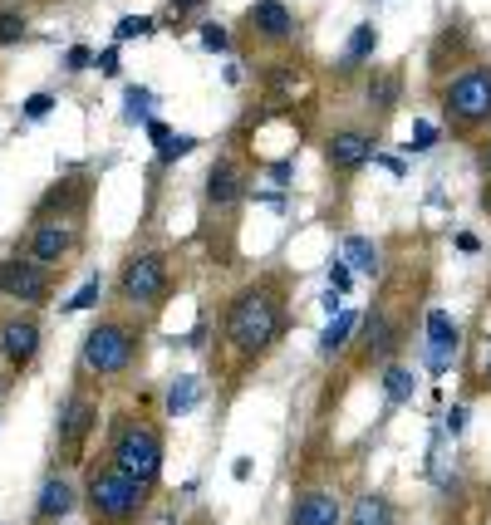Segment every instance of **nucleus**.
I'll use <instances>...</instances> for the list:
<instances>
[{"mask_svg": "<svg viewBox=\"0 0 491 525\" xmlns=\"http://www.w3.org/2000/svg\"><path fill=\"white\" fill-rule=\"evenodd\" d=\"M285 329H290V294L285 275L276 270L241 285L222 310V344L236 368H256L261 358H270L276 344L285 339Z\"/></svg>", "mask_w": 491, "mask_h": 525, "instance_id": "1", "label": "nucleus"}, {"mask_svg": "<svg viewBox=\"0 0 491 525\" xmlns=\"http://www.w3.org/2000/svg\"><path fill=\"white\" fill-rule=\"evenodd\" d=\"M438 114L457 143L491 133V59H472L448 84H438Z\"/></svg>", "mask_w": 491, "mask_h": 525, "instance_id": "2", "label": "nucleus"}, {"mask_svg": "<svg viewBox=\"0 0 491 525\" xmlns=\"http://www.w3.org/2000/svg\"><path fill=\"white\" fill-rule=\"evenodd\" d=\"M148 491L152 486H143L138 476H129L113 462L89 466V482H84V501L94 511V521H104V525H133L148 511Z\"/></svg>", "mask_w": 491, "mask_h": 525, "instance_id": "3", "label": "nucleus"}, {"mask_svg": "<svg viewBox=\"0 0 491 525\" xmlns=\"http://www.w3.org/2000/svg\"><path fill=\"white\" fill-rule=\"evenodd\" d=\"M143 354V334L129 325V319H94L79 344V364L84 373L94 379H118V373H129Z\"/></svg>", "mask_w": 491, "mask_h": 525, "instance_id": "4", "label": "nucleus"}, {"mask_svg": "<svg viewBox=\"0 0 491 525\" xmlns=\"http://www.w3.org/2000/svg\"><path fill=\"white\" fill-rule=\"evenodd\" d=\"M108 462L123 466L129 476H138L143 486H158L162 462H168V447H162V432L148 418H118L113 437H108Z\"/></svg>", "mask_w": 491, "mask_h": 525, "instance_id": "5", "label": "nucleus"}, {"mask_svg": "<svg viewBox=\"0 0 491 525\" xmlns=\"http://www.w3.org/2000/svg\"><path fill=\"white\" fill-rule=\"evenodd\" d=\"M354 344H359V349H354V364H359V368L394 364V358L403 354V344H408V315H403V310H394L388 300H378V305L359 319Z\"/></svg>", "mask_w": 491, "mask_h": 525, "instance_id": "6", "label": "nucleus"}, {"mask_svg": "<svg viewBox=\"0 0 491 525\" xmlns=\"http://www.w3.org/2000/svg\"><path fill=\"white\" fill-rule=\"evenodd\" d=\"M168 290H172V265L162 251H138L118 270V294H123V305H133V310L162 305Z\"/></svg>", "mask_w": 491, "mask_h": 525, "instance_id": "7", "label": "nucleus"}, {"mask_svg": "<svg viewBox=\"0 0 491 525\" xmlns=\"http://www.w3.org/2000/svg\"><path fill=\"white\" fill-rule=\"evenodd\" d=\"M320 153H324V168L334 172V177H354L359 168H369V162L378 158V128L369 133V128H330V133L320 137Z\"/></svg>", "mask_w": 491, "mask_h": 525, "instance_id": "8", "label": "nucleus"}, {"mask_svg": "<svg viewBox=\"0 0 491 525\" xmlns=\"http://www.w3.org/2000/svg\"><path fill=\"white\" fill-rule=\"evenodd\" d=\"M251 192H256V177H251V158H241V153H222L207 168V207L236 211Z\"/></svg>", "mask_w": 491, "mask_h": 525, "instance_id": "9", "label": "nucleus"}, {"mask_svg": "<svg viewBox=\"0 0 491 525\" xmlns=\"http://www.w3.org/2000/svg\"><path fill=\"white\" fill-rule=\"evenodd\" d=\"M241 25H246V35H251L256 44H266V50H285L300 30L295 11H290L285 0H251Z\"/></svg>", "mask_w": 491, "mask_h": 525, "instance_id": "10", "label": "nucleus"}, {"mask_svg": "<svg viewBox=\"0 0 491 525\" xmlns=\"http://www.w3.org/2000/svg\"><path fill=\"white\" fill-rule=\"evenodd\" d=\"M94 427H98V403L89 398V393H69L65 408H59V422H54L59 457H65V462H74V457L84 452V442L94 437Z\"/></svg>", "mask_w": 491, "mask_h": 525, "instance_id": "11", "label": "nucleus"}, {"mask_svg": "<svg viewBox=\"0 0 491 525\" xmlns=\"http://www.w3.org/2000/svg\"><path fill=\"white\" fill-rule=\"evenodd\" d=\"M462 354V325L448 315V310H427L423 315V364L427 373H448Z\"/></svg>", "mask_w": 491, "mask_h": 525, "instance_id": "12", "label": "nucleus"}, {"mask_svg": "<svg viewBox=\"0 0 491 525\" xmlns=\"http://www.w3.org/2000/svg\"><path fill=\"white\" fill-rule=\"evenodd\" d=\"M0 294L20 305H44L50 300V270L30 255H5L0 261Z\"/></svg>", "mask_w": 491, "mask_h": 525, "instance_id": "13", "label": "nucleus"}, {"mask_svg": "<svg viewBox=\"0 0 491 525\" xmlns=\"http://www.w3.org/2000/svg\"><path fill=\"white\" fill-rule=\"evenodd\" d=\"M477 59L472 54V35L462 20H448L438 35H433V50H427V74L438 79V84H448L452 69H467V64Z\"/></svg>", "mask_w": 491, "mask_h": 525, "instance_id": "14", "label": "nucleus"}, {"mask_svg": "<svg viewBox=\"0 0 491 525\" xmlns=\"http://www.w3.org/2000/svg\"><path fill=\"white\" fill-rule=\"evenodd\" d=\"M403 64H374L363 74V108L374 114V123H388L403 108Z\"/></svg>", "mask_w": 491, "mask_h": 525, "instance_id": "15", "label": "nucleus"}, {"mask_svg": "<svg viewBox=\"0 0 491 525\" xmlns=\"http://www.w3.org/2000/svg\"><path fill=\"white\" fill-rule=\"evenodd\" d=\"M69 251H74V226H69L65 216H40L30 226V236H25V255H30V261H40L44 270H50V265H59Z\"/></svg>", "mask_w": 491, "mask_h": 525, "instance_id": "16", "label": "nucleus"}, {"mask_svg": "<svg viewBox=\"0 0 491 525\" xmlns=\"http://www.w3.org/2000/svg\"><path fill=\"white\" fill-rule=\"evenodd\" d=\"M290 525H344V501L330 486H305L290 501Z\"/></svg>", "mask_w": 491, "mask_h": 525, "instance_id": "17", "label": "nucleus"}, {"mask_svg": "<svg viewBox=\"0 0 491 525\" xmlns=\"http://www.w3.org/2000/svg\"><path fill=\"white\" fill-rule=\"evenodd\" d=\"M35 354H40V325L35 319H11L0 325V358L11 368H30Z\"/></svg>", "mask_w": 491, "mask_h": 525, "instance_id": "18", "label": "nucleus"}, {"mask_svg": "<svg viewBox=\"0 0 491 525\" xmlns=\"http://www.w3.org/2000/svg\"><path fill=\"white\" fill-rule=\"evenodd\" d=\"M359 310H349V305H344L339 310V315H330V325H324V334H320V358H324V364H334V358H339L344 354V349H349L354 344V334H359Z\"/></svg>", "mask_w": 491, "mask_h": 525, "instance_id": "19", "label": "nucleus"}, {"mask_svg": "<svg viewBox=\"0 0 491 525\" xmlns=\"http://www.w3.org/2000/svg\"><path fill=\"white\" fill-rule=\"evenodd\" d=\"M417 383H423V379H417V368L398 364V358L378 368V388H384V403H388V408H403V403H413V398H417Z\"/></svg>", "mask_w": 491, "mask_h": 525, "instance_id": "20", "label": "nucleus"}, {"mask_svg": "<svg viewBox=\"0 0 491 525\" xmlns=\"http://www.w3.org/2000/svg\"><path fill=\"white\" fill-rule=\"evenodd\" d=\"M378 54V25L374 20H359L344 40V54H339V74H354L359 64H374Z\"/></svg>", "mask_w": 491, "mask_h": 525, "instance_id": "21", "label": "nucleus"}, {"mask_svg": "<svg viewBox=\"0 0 491 525\" xmlns=\"http://www.w3.org/2000/svg\"><path fill=\"white\" fill-rule=\"evenodd\" d=\"M74 486L65 482V476H50V482L40 486V501H35V515H40V525H54V521H65L69 511H74Z\"/></svg>", "mask_w": 491, "mask_h": 525, "instance_id": "22", "label": "nucleus"}, {"mask_svg": "<svg viewBox=\"0 0 491 525\" xmlns=\"http://www.w3.org/2000/svg\"><path fill=\"white\" fill-rule=\"evenodd\" d=\"M344 525H398V505L388 501L384 491H363L359 501L349 505Z\"/></svg>", "mask_w": 491, "mask_h": 525, "instance_id": "23", "label": "nucleus"}, {"mask_svg": "<svg viewBox=\"0 0 491 525\" xmlns=\"http://www.w3.org/2000/svg\"><path fill=\"white\" fill-rule=\"evenodd\" d=\"M344 261L354 265L359 275H384V246L369 241V236H344Z\"/></svg>", "mask_w": 491, "mask_h": 525, "instance_id": "24", "label": "nucleus"}, {"mask_svg": "<svg viewBox=\"0 0 491 525\" xmlns=\"http://www.w3.org/2000/svg\"><path fill=\"white\" fill-rule=\"evenodd\" d=\"M197 403H202V379H197V373H177V379L168 383V393H162V408H168V418L192 412Z\"/></svg>", "mask_w": 491, "mask_h": 525, "instance_id": "25", "label": "nucleus"}, {"mask_svg": "<svg viewBox=\"0 0 491 525\" xmlns=\"http://www.w3.org/2000/svg\"><path fill=\"white\" fill-rule=\"evenodd\" d=\"M152 104H158V94H152V89L129 84V94H123V123H148Z\"/></svg>", "mask_w": 491, "mask_h": 525, "instance_id": "26", "label": "nucleus"}, {"mask_svg": "<svg viewBox=\"0 0 491 525\" xmlns=\"http://www.w3.org/2000/svg\"><path fill=\"white\" fill-rule=\"evenodd\" d=\"M192 153H197V133H172L168 143L158 147V168H172V162L192 158Z\"/></svg>", "mask_w": 491, "mask_h": 525, "instance_id": "27", "label": "nucleus"}, {"mask_svg": "<svg viewBox=\"0 0 491 525\" xmlns=\"http://www.w3.org/2000/svg\"><path fill=\"white\" fill-rule=\"evenodd\" d=\"M152 30H158V20H152V15H123V20L113 25V40H118V44H129V40H148Z\"/></svg>", "mask_w": 491, "mask_h": 525, "instance_id": "28", "label": "nucleus"}, {"mask_svg": "<svg viewBox=\"0 0 491 525\" xmlns=\"http://www.w3.org/2000/svg\"><path fill=\"white\" fill-rule=\"evenodd\" d=\"M98 294H104V280H98V275H94V280H84V285H79L74 294H69L65 315H84V310H94V305H98Z\"/></svg>", "mask_w": 491, "mask_h": 525, "instance_id": "29", "label": "nucleus"}, {"mask_svg": "<svg viewBox=\"0 0 491 525\" xmlns=\"http://www.w3.org/2000/svg\"><path fill=\"white\" fill-rule=\"evenodd\" d=\"M472 388L491 393V334L481 339V349H477V364H472Z\"/></svg>", "mask_w": 491, "mask_h": 525, "instance_id": "30", "label": "nucleus"}, {"mask_svg": "<svg viewBox=\"0 0 491 525\" xmlns=\"http://www.w3.org/2000/svg\"><path fill=\"white\" fill-rule=\"evenodd\" d=\"M438 123H427V118H417L413 123V137H408V147L403 153H433V147H438Z\"/></svg>", "mask_w": 491, "mask_h": 525, "instance_id": "31", "label": "nucleus"}, {"mask_svg": "<svg viewBox=\"0 0 491 525\" xmlns=\"http://www.w3.org/2000/svg\"><path fill=\"white\" fill-rule=\"evenodd\" d=\"M202 50H212V54H231V30H226L222 20H207V25H202Z\"/></svg>", "mask_w": 491, "mask_h": 525, "instance_id": "32", "label": "nucleus"}, {"mask_svg": "<svg viewBox=\"0 0 491 525\" xmlns=\"http://www.w3.org/2000/svg\"><path fill=\"white\" fill-rule=\"evenodd\" d=\"M25 40V15L0 11V44H20Z\"/></svg>", "mask_w": 491, "mask_h": 525, "instance_id": "33", "label": "nucleus"}, {"mask_svg": "<svg viewBox=\"0 0 491 525\" xmlns=\"http://www.w3.org/2000/svg\"><path fill=\"white\" fill-rule=\"evenodd\" d=\"M330 290L334 294H349L354 290V265L344 261V255H339V261H330Z\"/></svg>", "mask_w": 491, "mask_h": 525, "instance_id": "34", "label": "nucleus"}, {"mask_svg": "<svg viewBox=\"0 0 491 525\" xmlns=\"http://www.w3.org/2000/svg\"><path fill=\"white\" fill-rule=\"evenodd\" d=\"M50 108H54V94H30L20 104V114L30 118V123H44V118H50Z\"/></svg>", "mask_w": 491, "mask_h": 525, "instance_id": "35", "label": "nucleus"}, {"mask_svg": "<svg viewBox=\"0 0 491 525\" xmlns=\"http://www.w3.org/2000/svg\"><path fill=\"white\" fill-rule=\"evenodd\" d=\"M462 432H467V403H452V408H448V418H442V437H452V442H457Z\"/></svg>", "mask_w": 491, "mask_h": 525, "instance_id": "36", "label": "nucleus"}, {"mask_svg": "<svg viewBox=\"0 0 491 525\" xmlns=\"http://www.w3.org/2000/svg\"><path fill=\"white\" fill-rule=\"evenodd\" d=\"M89 64H94V50H89V44H69L65 50V69L69 74H84Z\"/></svg>", "mask_w": 491, "mask_h": 525, "instance_id": "37", "label": "nucleus"}, {"mask_svg": "<svg viewBox=\"0 0 491 525\" xmlns=\"http://www.w3.org/2000/svg\"><path fill=\"white\" fill-rule=\"evenodd\" d=\"M94 69H98V74H108V79H118V74H123V59H118V44H108V50H98V54H94Z\"/></svg>", "mask_w": 491, "mask_h": 525, "instance_id": "38", "label": "nucleus"}, {"mask_svg": "<svg viewBox=\"0 0 491 525\" xmlns=\"http://www.w3.org/2000/svg\"><path fill=\"white\" fill-rule=\"evenodd\" d=\"M143 128H148V143H152V147H162V143H168V137H172V128L162 123V118H148V123H143Z\"/></svg>", "mask_w": 491, "mask_h": 525, "instance_id": "39", "label": "nucleus"}, {"mask_svg": "<svg viewBox=\"0 0 491 525\" xmlns=\"http://www.w3.org/2000/svg\"><path fill=\"white\" fill-rule=\"evenodd\" d=\"M477 168H481V177L491 182V133H481V143H477Z\"/></svg>", "mask_w": 491, "mask_h": 525, "instance_id": "40", "label": "nucleus"}, {"mask_svg": "<svg viewBox=\"0 0 491 525\" xmlns=\"http://www.w3.org/2000/svg\"><path fill=\"white\" fill-rule=\"evenodd\" d=\"M457 251H462V255H477V251H481V241H477L472 231H457Z\"/></svg>", "mask_w": 491, "mask_h": 525, "instance_id": "41", "label": "nucleus"}, {"mask_svg": "<svg viewBox=\"0 0 491 525\" xmlns=\"http://www.w3.org/2000/svg\"><path fill=\"white\" fill-rule=\"evenodd\" d=\"M202 11V0H172V20H182V15Z\"/></svg>", "mask_w": 491, "mask_h": 525, "instance_id": "42", "label": "nucleus"}, {"mask_svg": "<svg viewBox=\"0 0 491 525\" xmlns=\"http://www.w3.org/2000/svg\"><path fill=\"white\" fill-rule=\"evenodd\" d=\"M231 476H236V482H251V457H236Z\"/></svg>", "mask_w": 491, "mask_h": 525, "instance_id": "43", "label": "nucleus"}, {"mask_svg": "<svg viewBox=\"0 0 491 525\" xmlns=\"http://www.w3.org/2000/svg\"><path fill=\"white\" fill-rule=\"evenodd\" d=\"M374 162H384V168H388V172H394V177H403V172H408V168H403V162H398V158H388V153H378V158H374Z\"/></svg>", "mask_w": 491, "mask_h": 525, "instance_id": "44", "label": "nucleus"}, {"mask_svg": "<svg viewBox=\"0 0 491 525\" xmlns=\"http://www.w3.org/2000/svg\"><path fill=\"white\" fill-rule=\"evenodd\" d=\"M222 79H226V84H241V64L231 59V64H226V69H222Z\"/></svg>", "mask_w": 491, "mask_h": 525, "instance_id": "45", "label": "nucleus"}]
</instances>
